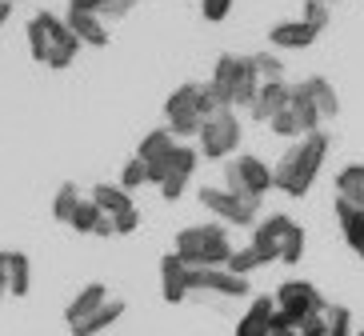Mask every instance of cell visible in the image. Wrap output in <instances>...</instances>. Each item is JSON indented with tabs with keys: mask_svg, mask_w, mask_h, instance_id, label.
Here are the masks:
<instances>
[{
	"mask_svg": "<svg viewBox=\"0 0 364 336\" xmlns=\"http://www.w3.org/2000/svg\"><path fill=\"white\" fill-rule=\"evenodd\" d=\"M324 156H328V136H324V132H312V136L296 141L284 156H280L277 168H272V185H277L284 196H292V200L309 196V188H312V180H316V173H321Z\"/></svg>",
	"mask_w": 364,
	"mask_h": 336,
	"instance_id": "1",
	"label": "cell"
},
{
	"mask_svg": "<svg viewBox=\"0 0 364 336\" xmlns=\"http://www.w3.org/2000/svg\"><path fill=\"white\" fill-rule=\"evenodd\" d=\"M176 256L184 269H225L232 256V240L225 224H188L176 232Z\"/></svg>",
	"mask_w": 364,
	"mask_h": 336,
	"instance_id": "2",
	"label": "cell"
},
{
	"mask_svg": "<svg viewBox=\"0 0 364 336\" xmlns=\"http://www.w3.org/2000/svg\"><path fill=\"white\" fill-rule=\"evenodd\" d=\"M208 88H213V97H216L220 109H248L252 97H257V88H260V76H257V68H252V56L225 53L220 60H216Z\"/></svg>",
	"mask_w": 364,
	"mask_h": 336,
	"instance_id": "3",
	"label": "cell"
},
{
	"mask_svg": "<svg viewBox=\"0 0 364 336\" xmlns=\"http://www.w3.org/2000/svg\"><path fill=\"white\" fill-rule=\"evenodd\" d=\"M272 185V168L257 156H236L225 164V193H232L236 200H248V205H260Z\"/></svg>",
	"mask_w": 364,
	"mask_h": 336,
	"instance_id": "4",
	"label": "cell"
},
{
	"mask_svg": "<svg viewBox=\"0 0 364 336\" xmlns=\"http://www.w3.org/2000/svg\"><path fill=\"white\" fill-rule=\"evenodd\" d=\"M277 313L289 320L292 328H300L309 316H321V313H328V300H324L316 288H312L309 281H289V284H280L277 288Z\"/></svg>",
	"mask_w": 364,
	"mask_h": 336,
	"instance_id": "5",
	"label": "cell"
},
{
	"mask_svg": "<svg viewBox=\"0 0 364 336\" xmlns=\"http://www.w3.org/2000/svg\"><path fill=\"white\" fill-rule=\"evenodd\" d=\"M196 141H200L196 152H204V161H228L236 152V144H240V120H236V112L220 109L213 120H204Z\"/></svg>",
	"mask_w": 364,
	"mask_h": 336,
	"instance_id": "6",
	"label": "cell"
},
{
	"mask_svg": "<svg viewBox=\"0 0 364 336\" xmlns=\"http://www.w3.org/2000/svg\"><path fill=\"white\" fill-rule=\"evenodd\" d=\"M196 80H188V85H181L176 92H172L168 100H164V116H168V132L176 136V141H188V136H196L200 132V112H196Z\"/></svg>",
	"mask_w": 364,
	"mask_h": 336,
	"instance_id": "7",
	"label": "cell"
},
{
	"mask_svg": "<svg viewBox=\"0 0 364 336\" xmlns=\"http://www.w3.org/2000/svg\"><path fill=\"white\" fill-rule=\"evenodd\" d=\"M200 205L208 212H216L225 224H236V228H252L257 224V208H260V205H248V200H236L225 188H200Z\"/></svg>",
	"mask_w": 364,
	"mask_h": 336,
	"instance_id": "8",
	"label": "cell"
},
{
	"mask_svg": "<svg viewBox=\"0 0 364 336\" xmlns=\"http://www.w3.org/2000/svg\"><path fill=\"white\" fill-rule=\"evenodd\" d=\"M65 21L60 16H53V12H36L33 21H28V28H24V36H28V53H33L36 65H48V53H53V44L65 36Z\"/></svg>",
	"mask_w": 364,
	"mask_h": 336,
	"instance_id": "9",
	"label": "cell"
},
{
	"mask_svg": "<svg viewBox=\"0 0 364 336\" xmlns=\"http://www.w3.org/2000/svg\"><path fill=\"white\" fill-rule=\"evenodd\" d=\"M289 228H292V220L284 217V212H272L268 220H257V224H252V249H257V256L264 264L280 261V240H284Z\"/></svg>",
	"mask_w": 364,
	"mask_h": 336,
	"instance_id": "10",
	"label": "cell"
},
{
	"mask_svg": "<svg viewBox=\"0 0 364 336\" xmlns=\"http://www.w3.org/2000/svg\"><path fill=\"white\" fill-rule=\"evenodd\" d=\"M196 161H200V152L196 148H188V144L176 148V156H172V164H168V176H164V185H161L164 200H176V196L188 188V176L196 173Z\"/></svg>",
	"mask_w": 364,
	"mask_h": 336,
	"instance_id": "11",
	"label": "cell"
},
{
	"mask_svg": "<svg viewBox=\"0 0 364 336\" xmlns=\"http://www.w3.org/2000/svg\"><path fill=\"white\" fill-rule=\"evenodd\" d=\"M280 109H289V85H284V80H260L257 97H252V104H248L252 120L268 124V120L277 116Z\"/></svg>",
	"mask_w": 364,
	"mask_h": 336,
	"instance_id": "12",
	"label": "cell"
},
{
	"mask_svg": "<svg viewBox=\"0 0 364 336\" xmlns=\"http://www.w3.org/2000/svg\"><path fill=\"white\" fill-rule=\"evenodd\" d=\"M161 296L168 304H181L188 296V269H184V261L176 252L161 256Z\"/></svg>",
	"mask_w": 364,
	"mask_h": 336,
	"instance_id": "13",
	"label": "cell"
},
{
	"mask_svg": "<svg viewBox=\"0 0 364 336\" xmlns=\"http://www.w3.org/2000/svg\"><path fill=\"white\" fill-rule=\"evenodd\" d=\"M105 304H108V288H105V284H100V281L85 284V288L76 293V300H68V308H65L68 328L80 325V320H88V316L97 313V308H105Z\"/></svg>",
	"mask_w": 364,
	"mask_h": 336,
	"instance_id": "14",
	"label": "cell"
},
{
	"mask_svg": "<svg viewBox=\"0 0 364 336\" xmlns=\"http://www.w3.org/2000/svg\"><path fill=\"white\" fill-rule=\"evenodd\" d=\"M65 28L76 36L80 44H88V48H105L108 44V28L100 16H92V12H68L65 16Z\"/></svg>",
	"mask_w": 364,
	"mask_h": 336,
	"instance_id": "15",
	"label": "cell"
},
{
	"mask_svg": "<svg viewBox=\"0 0 364 336\" xmlns=\"http://www.w3.org/2000/svg\"><path fill=\"white\" fill-rule=\"evenodd\" d=\"M336 220H341V228H344L348 249H353L356 256H364V208L353 205V200H344V196H336Z\"/></svg>",
	"mask_w": 364,
	"mask_h": 336,
	"instance_id": "16",
	"label": "cell"
},
{
	"mask_svg": "<svg viewBox=\"0 0 364 336\" xmlns=\"http://www.w3.org/2000/svg\"><path fill=\"white\" fill-rule=\"evenodd\" d=\"M316 36L321 33L309 28L304 21H284V24H277V28L268 33V44H272V48H309Z\"/></svg>",
	"mask_w": 364,
	"mask_h": 336,
	"instance_id": "17",
	"label": "cell"
},
{
	"mask_svg": "<svg viewBox=\"0 0 364 336\" xmlns=\"http://www.w3.org/2000/svg\"><path fill=\"white\" fill-rule=\"evenodd\" d=\"M300 92L316 104L321 116H336V112H341V97L332 92V85L324 80V76H304V80H300Z\"/></svg>",
	"mask_w": 364,
	"mask_h": 336,
	"instance_id": "18",
	"label": "cell"
},
{
	"mask_svg": "<svg viewBox=\"0 0 364 336\" xmlns=\"http://www.w3.org/2000/svg\"><path fill=\"white\" fill-rule=\"evenodd\" d=\"M88 200H92V205H97L100 212H105V217H120V212H129V208H136V205H132V196L124 193L120 185H97Z\"/></svg>",
	"mask_w": 364,
	"mask_h": 336,
	"instance_id": "19",
	"label": "cell"
},
{
	"mask_svg": "<svg viewBox=\"0 0 364 336\" xmlns=\"http://www.w3.org/2000/svg\"><path fill=\"white\" fill-rule=\"evenodd\" d=\"M289 109L296 112L300 120V136H312V132H321V112H316V104H312L304 92H300V85H289Z\"/></svg>",
	"mask_w": 364,
	"mask_h": 336,
	"instance_id": "20",
	"label": "cell"
},
{
	"mask_svg": "<svg viewBox=\"0 0 364 336\" xmlns=\"http://www.w3.org/2000/svg\"><path fill=\"white\" fill-rule=\"evenodd\" d=\"M124 316V300H108L105 308H97V313L88 316V320H80V325H73V336H97L105 332V328H112Z\"/></svg>",
	"mask_w": 364,
	"mask_h": 336,
	"instance_id": "21",
	"label": "cell"
},
{
	"mask_svg": "<svg viewBox=\"0 0 364 336\" xmlns=\"http://www.w3.org/2000/svg\"><path fill=\"white\" fill-rule=\"evenodd\" d=\"M28 288H33L28 252H9V296H28Z\"/></svg>",
	"mask_w": 364,
	"mask_h": 336,
	"instance_id": "22",
	"label": "cell"
},
{
	"mask_svg": "<svg viewBox=\"0 0 364 336\" xmlns=\"http://www.w3.org/2000/svg\"><path fill=\"white\" fill-rule=\"evenodd\" d=\"M336 193L364 208V164H344L341 173H336Z\"/></svg>",
	"mask_w": 364,
	"mask_h": 336,
	"instance_id": "23",
	"label": "cell"
},
{
	"mask_svg": "<svg viewBox=\"0 0 364 336\" xmlns=\"http://www.w3.org/2000/svg\"><path fill=\"white\" fill-rule=\"evenodd\" d=\"M76 205H80V188L73 185V180H65V185L56 188L53 196V220H60V224H68L76 212Z\"/></svg>",
	"mask_w": 364,
	"mask_h": 336,
	"instance_id": "24",
	"label": "cell"
},
{
	"mask_svg": "<svg viewBox=\"0 0 364 336\" xmlns=\"http://www.w3.org/2000/svg\"><path fill=\"white\" fill-rule=\"evenodd\" d=\"M80 48H85V44L76 40L73 33H65L60 40L53 44V53H48V68H68L76 60V53H80Z\"/></svg>",
	"mask_w": 364,
	"mask_h": 336,
	"instance_id": "25",
	"label": "cell"
},
{
	"mask_svg": "<svg viewBox=\"0 0 364 336\" xmlns=\"http://www.w3.org/2000/svg\"><path fill=\"white\" fill-rule=\"evenodd\" d=\"M232 276H248L252 269H264V261L257 256V249L248 244V249H232V256H228V264H225Z\"/></svg>",
	"mask_w": 364,
	"mask_h": 336,
	"instance_id": "26",
	"label": "cell"
},
{
	"mask_svg": "<svg viewBox=\"0 0 364 336\" xmlns=\"http://www.w3.org/2000/svg\"><path fill=\"white\" fill-rule=\"evenodd\" d=\"M300 256H304V228L292 224L289 232H284V240H280V261H284V264H300Z\"/></svg>",
	"mask_w": 364,
	"mask_h": 336,
	"instance_id": "27",
	"label": "cell"
},
{
	"mask_svg": "<svg viewBox=\"0 0 364 336\" xmlns=\"http://www.w3.org/2000/svg\"><path fill=\"white\" fill-rule=\"evenodd\" d=\"M300 21L309 24V28H316V33H324L332 21V12H328V0H304V12H300Z\"/></svg>",
	"mask_w": 364,
	"mask_h": 336,
	"instance_id": "28",
	"label": "cell"
},
{
	"mask_svg": "<svg viewBox=\"0 0 364 336\" xmlns=\"http://www.w3.org/2000/svg\"><path fill=\"white\" fill-rule=\"evenodd\" d=\"M140 185H149V168H144V161H140V156H132V161L120 168V188H124V193H132V188H140Z\"/></svg>",
	"mask_w": 364,
	"mask_h": 336,
	"instance_id": "29",
	"label": "cell"
},
{
	"mask_svg": "<svg viewBox=\"0 0 364 336\" xmlns=\"http://www.w3.org/2000/svg\"><path fill=\"white\" fill-rule=\"evenodd\" d=\"M252 68H257L260 80H284V65H280L277 53H257L252 56Z\"/></svg>",
	"mask_w": 364,
	"mask_h": 336,
	"instance_id": "30",
	"label": "cell"
},
{
	"mask_svg": "<svg viewBox=\"0 0 364 336\" xmlns=\"http://www.w3.org/2000/svg\"><path fill=\"white\" fill-rule=\"evenodd\" d=\"M105 217V212H100L97 205H92V200H80V205H76V212H73V220H68V224L76 228V232H92V228H97V220Z\"/></svg>",
	"mask_w": 364,
	"mask_h": 336,
	"instance_id": "31",
	"label": "cell"
},
{
	"mask_svg": "<svg viewBox=\"0 0 364 336\" xmlns=\"http://www.w3.org/2000/svg\"><path fill=\"white\" fill-rule=\"evenodd\" d=\"M324 320H328V336H353V313H348L344 304H336V308L328 304Z\"/></svg>",
	"mask_w": 364,
	"mask_h": 336,
	"instance_id": "32",
	"label": "cell"
},
{
	"mask_svg": "<svg viewBox=\"0 0 364 336\" xmlns=\"http://www.w3.org/2000/svg\"><path fill=\"white\" fill-rule=\"evenodd\" d=\"M268 129L277 132V136H300V120H296V112H292V109H280L277 116L268 120Z\"/></svg>",
	"mask_w": 364,
	"mask_h": 336,
	"instance_id": "33",
	"label": "cell"
},
{
	"mask_svg": "<svg viewBox=\"0 0 364 336\" xmlns=\"http://www.w3.org/2000/svg\"><path fill=\"white\" fill-rule=\"evenodd\" d=\"M228 12H232V0H200V16L204 21H225Z\"/></svg>",
	"mask_w": 364,
	"mask_h": 336,
	"instance_id": "34",
	"label": "cell"
},
{
	"mask_svg": "<svg viewBox=\"0 0 364 336\" xmlns=\"http://www.w3.org/2000/svg\"><path fill=\"white\" fill-rule=\"evenodd\" d=\"M136 228H140V208H129V212L112 217V232H117V237H129V232H136Z\"/></svg>",
	"mask_w": 364,
	"mask_h": 336,
	"instance_id": "35",
	"label": "cell"
},
{
	"mask_svg": "<svg viewBox=\"0 0 364 336\" xmlns=\"http://www.w3.org/2000/svg\"><path fill=\"white\" fill-rule=\"evenodd\" d=\"M296 336H328V320H324V313L321 316H309V320L296 328Z\"/></svg>",
	"mask_w": 364,
	"mask_h": 336,
	"instance_id": "36",
	"label": "cell"
},
{
	"mask_svg": "<svg viewBox=\"0 0 364 336\" xmlns=\"http://www.w3.org/2000/svg\"><path fill=\"white\" fill-rule=\"evenodd\" d=\"M132 9H136V0H108V9L100 12V21H105V16L108 21H120V16H129Z\"/></svg>",
	"mask_w": 364,
	"mask_h": 336,
	"instance_id": "37",
	"label": "cell"
},
{
	"mask_svg": "<svg viewBox=\"0 0 364 336\" xmlns=\"http://www.w3.org/2000/svg\"><path fill=\"white\" fill-rule=\"evenodd\" d=\"M105 9H108V0H68V12H92V16H100Z\"/></svg>",
	"mask_w": 364,
	"mask_h": 336,
	"instance_id": "38",
	"label": "cell"
},
{
	"mask_svg": "<svg viewBox=\"0 0 364 336\" xmlns=\"http://www.w3.org/2000/svg\"><path fill=\"white\" fill-rule=\"evenodd\" d=\"M9 296V252H0V300Z\"/></svg>",
	"mask_w": 364,
	"mask_h": 336,
	"instance_id": "39",
	"label": "cell"
},
{
	"mask_svg": "<svg viewBox=\"0 0 364 336\" xmlns=\"http://www.w3.org/2000/svg\"><path fill=\"white\" fill-rule=\"evenodd\" d=\"M92 237H117V232H112V217H100L97 228H92Z\"/></svg>",
	"mask_w": 364,
	"mask_h": 336,
	"instance_id": "40",
	"label": "cell"
},
{
	"mask_svg": "<svg viewBox=\"0 0 364 336\" xmlns=\"http://www.w3.org/2000/svg\"><path fill=\"white\" fill-rule=\"evenodd\" d=\"M9 12H12V0H0V28H4V21H9Z\"/></svg>",
	"mask_w": 364,
	"mask_h": 336,
	"instance_id": "41",
	"label": "cell"
},
{
	"mask_svg": "<svg viewBox=\"0 0 364 336\" xmlns=\"http://www.w3.org/2000/svg\"><path fill=\"white\" fill-rule=\"evenodd\" d=\"M353 336H364V328H360V332H353Z\"/></svg>",
	"mask_w": 364,
	"mask_h": 336,
	"instance_id": "42",
	"label": "cell"
}]
</instances>
